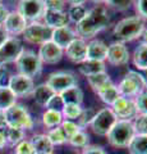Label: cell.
Segmentation results:
<instances>
[{"instance_id": "cell-1", "label": "cell", "mask_w": 147, "mask_h": 154, "mask_svg": "<svg viewBox=\"0 0 147 154\" xmlns=\"http://www.w3.org/2000/svg\"><path fill=\"white\" fill-rule=\"evenodd\" d=\"M110 26V16L104 5H96L86 12V16L75 26V32L84 40H91L98 32Z\"/></svg>"}, {"instance_id": "cell-2", "label": "cell", "mask_w": 147, "mask_h": 154, "mask_svg": "<svg viewBox=\"0 0 147 154\" xmlns=\"http://www.w3.org/2000/svg\"><path fill=\"white\" fill-rule=\"evenodd\" d=\"M146 30L145 19H142L138 16H132L120 19L119 22L114 26L113 35L119 42H129L136 38H140L142 33Z\"/></svg>"}, {"instance_id": "cell-3", "label": "cell", "mask_w": 147, "mask_h": 154, "mask_svg": "<svg viewBox=\"0 0 147 154\" xmlns=\"http://www.w3.org/2000/svg\"><path fill=\"white\" fill-rule=\"evenodd\" d=\"M134 128L132 121H125V119H118L114 123V126L107 132L106 137L107 141L114 148H127L134 137Z\"/></svg>"}, {"instance_id": "cell-4", "label": "cell", "mask_w": 147, "mask_h": 154, "mask_svg": "<svg viewBox=\"0 0 147 154\" xmlns=\"http://www.w3.org/2000/svg\"><path fill=\"white\" fill-rule=\"evenodd\" d=\"M116 88L120 96L134 99L140 93L147 89V85L141 73H138L137 71H128L124 79L120 81V84Z\"/></svg>"}, {"instance_id": "cell-5", "label": "cell", "mask_w": 147, "mask_h": 154, "mask_svg": "<svg viewBox=\"0 0 147 154\" xmlns=\"http://www.w3.org/2000/svg\"><path fill=\"white\" fill-rule=\"evenodd\" d=\"M42 62L37 55V53L32 50H26L23 49V51L19 54V57L16 60L17 71L19 75L27 76L30 79L39 76L42 71Z\"/></svg>"}, {"instance_id": "cell-6", "label": "cell", "mask_w": 147, "mask_h": 154, "mask_svg": "<svg viewBox=\"0 0 147 154\" xmlns=\"http://www.w3.org/2000/svg\"><path fill=\"white\" fill-rule=\"evenodd\" d=\"M4 116H5L8 127H17L25 130V131L34 127V119H32L31 114L28 113L27 108L22 104L16 103L14 105H12L10 108L4 110Z\"/></svg>"}, {"instance_id": "cell-7", "label": "cell", "mask_w": 147, "mask_h": 154, "mask_svg": "<svg viewBox=\"0 0 147 154\" xmlns=\"http://www.w3.org/2000/svg\"><path fill=\"white\" fill-rule=\"evenodd\" d=\"M116 121L118 118L114 114L113 109L106 107L96 112L90 127H91L93 134H96L97 136H106L107 132L110 131V128L114 126V123Z\"/></svg>"}, {"instance_id": "cell-8", "label": "cell", "mask_w": 147, "mask_h": 154, "mask_svg": "<svg viewBox=\"0 0 147 154\" xmlns=\"http://www.w3.org/2000/svg\"><path fill=\"white\" fill-rule=\"evenodd\" d=\"M51 28L47 27L45 23L41 22H31L26 26L25 31L22 32V36L25 41L30 42V44L41 45L44 42L51 40Z\"/></svg>"}, {"instance_id": "cell-9", "label": "cell", "mask_w": 147, "mask_h": 154, "mask_svg": "<svg viewBox=\"0 0 147 154\" xmlns=\"http://www.w3.org/2000/svg\"><path fill=\"white\" fill-rule=\"evenodd\" d=\"M78 84V80L74 73L72 72H65V71H59V72H53L50 73L46 80V85L54 91L55 94H61L67 89L75 86Z\"/></svg>"}, {"instance_id": "cell-10", "label": "cell", "mask_w": 147, "mask_h": 154, "mask_svg": "<svg viewBox=\"0 0 147 154\" xmlns=\"http://www.w3.org/2000/svg\"><path fill=\"white\" fill-rule=\"evenodd\" d=\"M17 12L27 22H37L45 13L44 0H19L17 5Z\"/></svg>"}, {"instance_id": "cell-11", "label": "cell", "mask_w": 147, "mask_h": 154, "mask_svg": "<svg viewBox=\"0 0 147 154\" xmlns=\"http://www.w3.org/2000/svg\"><path fill=\"white\" fill-rule=\"evenodd\" d=\"M23 49L25 48L19 38L12 36L9 37L3 45H0V68H3L5 64L16 62Z\"/></svg>"}, {"instance_id": "cell-12", "label": "cell", "mask_w": 147, "mask_h": 154, "mask_svg": "<svg viewBox=\"0 0 147 154\" xmlns=\"http://www.w3.org/2000/svg\"><path fill=\"white\" fill-rule=\"evenodd\" d=\"M111 109L118 119H125V121H133L137 116V108L133 99L123 98L119 96L115 102L113 103Z\"/></svg>"}, {"instance_id": "cell-13", "label": "cell", "mask_w": 147, "mask_h": 154, "mask_svg": "<svg viewBox=\"0 0 147 154\" xmlns=\"http://www.w3.org/2000/svg\"><path fill=\"white\" fill-rule=\"evenodd\" d=\"M131 59V54L128 48L123 44V42L115 41L107 46V54H106V60L109 64L119 67V66H125Z\"/></svg>"}, {"instance_id": "cell-14", "label": "cell", "mask_w": 147, "mask_h": 154, "mask_svg": "<svg viewBox=\"0 0 147 154\" xmlns=\"http://www.w3.org/2000/svg\"><path fill=\"white\" fill-rule=\"evenodd\" d=\"M8 88L13 91V94L16 96L31 95L32 91H34V89H35L34 79H30V77L19 75V73L13 75V76L9 77Z\"/></svg>"}, {"instance_id": "cell-15", "label": "cell", "mask_w": 147, "mask_h": 154, "mask_svg": "<svg viewBox=\"0 0 147 154\" xmlns=\"http://www.w3.org/2000/svg\"><path fill=\"white\" fill-rule=\"evenodd\" d=\"M37 55H39L42 63L56 64V63H59L61 60V58H63L64 50L61 49V48H59L56 44H54L51 40H49L40 45Z\"/></svg>"}, {"instance_id": "cell-16", "label": "cell", "mask_w": 147, "mask_h": 154, "mask_svg": "<svg viewBox=\"0 0 147 154\" xmlns=\"http://www.w3.org/2000/svg\"><path fill=\"white\" fill-rule=\"evenodd\" d=\"M67 58L75 64H81L86 60V51H87V41L82 37H75L74 40L64 49Z\"/></svg>"}, {"instance_id": "cell-17", "label": "cell", "mask_w": 147, "mask_h": 154, "mask_svg": "<svg viewBox=\"0 0 147 154\" xmlns=\"http://www.w3.org/2000/svg\"><path fill=\"white\" fill-rule=\"evenodd\" d=\"M27 25H28V22L17 11L9 12L5 21L3 23V26L5 28V31L8 32V35L12 37H17L18 35H22V32L25 31Z\"/></svg>"}, {"instance_id": "cell-18", "label": "cell", "mask_w": 147, "mask_h": 154, "mask_svg": "<svg viewBox=\"0 0 147 154\" xmlns=\"http://www.w3.org/2000/svg\"><path fill=\"white\" fill-rule=\"evenodd\" d=\"M75 37H78L77 32H75L74 28H72L69 25L54 28V30L51 31V41L58 45L59 48H61L63 50L74 40Z\"/></svg>"}, {"instance_id": "cell-19", "label": "cell", "mask_w": 147, "mask_h": 154, "mask_svg": "<svg viewBox=\"0 0 147 154\" xmlns=\"http://www.w3.org/2000/svg\"><path fill=\"white\" fill-rule=\"evenodd\" d=\"M107 54V45L100 38H91L87 42L86 60L105 62Z\"/></svg>"}, {"instance_id": "cell-20", "label": "cell", "mask_w": 147, "mask_h": 154, "mask_svg": "<svg viewBox=\"0 0 147 154\" xmlns=\"http://www.w3.org/2000/svg\"><path fill=\"white\" fill-rule=\"evenodd\" d=\"M42 19H44L45 25L47 27H50L51 30L69 25L68 14L64 11H51V9H45V13H44V16H42Z\"/></svg>"}, {"instance_id": "cell-21", "label": "cell", "mask_w": 147, "mask_h": 154, "mask_svg": "<svg viewBox=\"0 0 147 154\" xmlns=\"http://www.w3.org/2000/svg\"><path fill=\"white\" fill-rule=\"evenodd\" d=\"M32 148H34L35 154H51L54 150V145L51 144V141L49 140V137L46 135H35L32 136V139L30 140Z\"/></svg>"}, {"instance_id": "cell-22", "label": "cell", "mask_w": 147, "mask_h": 154, "mask_svg": "<svg viewBox=\"0 0 147 154\" xmlns=\"http://www.w3.org/2000/svg\"><path fill=\"white\" fill-rule=\"evenodd\" d=\"M79 73L83 75L84 77H90L101 72L106 71V66L104 62H96V60H84L83 63H81L79 67Z\"/></svg>"}, {"instance_id": "cell-23", "label": "cell", "mask_w": 147, "mask_h": 154, "mask_svg": "<svg viewBox=\"0 0 147 154\" xmlns=\"http://www.w3.org/2000/svg\"><path fill=\"white\" fill-rule=\"evenodd\" d=\"M60 96H61V99H63L64 104L82 105V103H83V91L81 88H78V85L72 86V88L63 91V93L60 94Z\"/></svg>"}, {"instance_id": "cell-24", "label": "cell", "mask_w": 147, "mask_h": 154, "mask_svg": "<svg viewBox=\"0 0 147 154\" xmlns=\"http://www.w3.org/2000/svg\"><path fill=\"white\" fill-rule=\"evenodd\" d=\"M55 93L53 90H51L49 86L45 84H41L39 86H36V88L34 89V91H32V96H34V100L36 102V104L41 105V107H45L46 103L50 100V98L53 96Z\"/></svg>"}, {"instance_id": "cell-25", "label": "cell", "mask_w": 147, "mask_h": 154, "mask_svg": "<svg viewBox=\"0 0 147 154\" xmlns=\"http://www.w3.org/2000/svg\"><path fill=\"white\" fill-rule=\"evenodd\" d=\"M96 94L100 96V99L102 100L104 103L107 104V105H110V107L113 105V103L120 96L119 95V91H118L116 85L113 84V82L107 84L106 86H104V88L98 90Z\"/></svg>"}, {"instance_id": "cell-26", "label": "cell", "mask_w": 147, "mask_h": 154, "mask_svg": "<svg viewBox=\"0 0 147 154\" xmlns=\"http://www.w3.org/2000/svg\"><path fill=\"white\" fill-rule=\"evenodd\" d=\"M133 64L136 68L141 71H147V44H145V42H141L134 49Z\"/></svg>"}, {"instance_id": "cell-27", "label": "cell", "mask_w": 147, "mask_h": 154, "mask_svg": "<svg viewBox=\"0 0 147 154\" xmlns=\"http://www.w3.org/2000/svg\"><path fill=\"white\" fill-rule=\"evenodd\" d=\"M61 122H63V116H61V112H58V110L46 109L42 114V123L47 128L58 127L61 125Z\"/></svg>"}, {"instance_id": "cell-28", "label": "cell", "mask_w": 147, "mask_h": 154, "mask_svg": "<svg viewBox=\"0 0 147 154\" xmlns=\"http://www.w3.org/2000/svg\"><path fill=\"white\" fill-rule=\"evenodd\" d=\"M17 96L8 88V85H0V110H7L16 104Z\"/></svg>"}, {"instance_id": "cell-29", "label": "cell", "mask_w": 147, "mask_h": 154, "mask_svg": "<svg viewBox=\"0 0 147 154\" xmlns=\"http://www.w3.org/2000/svg\"><path fill=\"white\" fill-rule=\"evenodd\" d=\"M87 79V82L88 85L91 86V89L97 93L100 89H102L104 86H106L107 84L111 82V79L110 76L107 75V72H101V73H97V75H93V76H90V77H86Z\"/></svg>"}, {"instance_id": "cell-30", "label": "cell", "mask_w": 147, "mask_h": 154, "mask_svg": "<svg viewBox=\"0 0 147 154\" xmlns=\"http://www.w3.org/2000/svg\"><path fill=\"white\" fill-rule=\"evenodd\" d=\"M127 148L129 149L131 154H147V136L134 135Z\"/></svg>"}, {"instance_id": "cell-31", "label": "cell", "mask_w": 147, "mask_h": 154, "mask_svg": "<svg viewBox=\"0 0 147 154\" xmlns=\"http://www.w3.org/2000/svg\"><path fill=\"white\" fill-rule=\"evenodd\" d=\"M7 139V144L12 146H16L17 144H19L22 140H25V130L17 128V127H7L4 130Z\"/></svg>"}, {"instance_id": "cell-32", "label": "cell", "mask_w": 147, "mask_h": 154, "mask_svg": "<svg viewBox=\"0 0 147 154\" xmlns=\"http://www.w3.org/2000/svg\"><path fill=\"white\" fill-rule=\"evenodd\" d=\"M82 105H77V104H64L63 109H61V116L63 119H68V121H75L81 112H82Z\"/></svg>"}, {"instance_id": "cell-33", "label": "cell", "mask_w": 147, "mask_h": 154, "mask_svg": "<svg viewBox=\"0 0 147 154\" xmlns=\"http://www.w3.org/2000/svg\"><path fill=\"white\" fill-rule=\"evenodd\" d=\"M46 136L49 137V140L51 141L53 145H63V144L67 143V137H65V135L60 126L50 128L49 132L46 134Z\"/></svg>"}, {"instance_id": "cell-34", "label": "cell", "mask_w": 147, "mask_h": 154, "mask_svg": "<svg viewBox=\"0 0 147 154\" xmlns=\"http://www.w3.org/2000/svg\"><path fill=\"white\" fill-rule=\"evenodd\" d=\"M95 114H96V110L93 108H87V109H82V112H81L79 117L77 118V125L81 130L86 128L87 126H90L92 122V119L95 117Z\"/></svg>"}, {"instance_id": "cell-35", "label": "cell", "mask_w": 147, "mask_h": 154, "mask_svg": "<svg viewBox=\"0 0 147 154\" xmlns=\"http://www.w3.org/2000/svg\"><path fill=\"white\" fill-rule=\"evenodd\" d=\"M132 123L136 135L147 136V114H137Z\"/></svg>"}, {"instance_id": "cell-36", "label": "cell", "mask_w": 147, "mask_h": 154, "mask_svg": "<svg viewBox=\"0 0 147 154\" xmlns=\"http://www.w3.org/2000/svg\"><path fill=\"white\" fill-rule=\"evenodd\" d=\"M68 143L74 148H86L90 144V136L83 130H79L77 134L73 135V136L69 139Z\"/></svg>"}, {"instance_id": "cell-37", "label": "cell", "mask_w": 147, "mask_h": 154, "mask_svg": "<svg viewBox=\"0 0 147 154\" xmlns=\"http://www.w3.org/2000/svg\"><path fill=\"white\" fill-rule=\"evenodd\" d=\"M86 8H84L83 5H72L69 7L68 9V18H69V22H73V23H79L83 19V17L86 16Z\"/></svg>"}, {"instance_id": "cell-38", "label": "cell", "mask_w": 147, "mask_h": 154, "mask_svg": "<svg viewBox=\"0 0 147 154\" xmlns=\"http://www.w3.org/2000/svg\"><path fill=\"white\" fill-rule=\"evenodd\" d=\"M134 0H104V4H106L110 8L115 9L118 12H125L132 5H133Z\"/></svg>"}, {"instance_id": "cell-39", "label": "cell", "mask_w": 147, "mask_h": 154, "mask_svg": "<svg viewBox=\"0 0 147 154\" xmlns=\"http://www.w3.org/2000/svg\"><path fill=\"white\" fill-rule=\"evenodd\" d=\"M60 127H61V130H63L65 137H67V143H68L69 139L73 136V135H75L81 130L78 127V125L75 123L74 121H68V119H63V122H61Z\"/></svg>"}, {"instance_id": "cell-40", "label": "cell", "mask_w": 147, "mask_h": 154, "mask_svg": "<svg viewBox=\"0 0 147 154\" xmlns=\"http://www.w3.org/2000/svg\"><path fill=\"white\" fill-rule=\"evenodd\" d=\"M137 108V114H147V89L133 99Z\"/></svg>"}, {"instance_id": "cell-41", "label": "cell", "mask_w": 147, "mask_h": 154, "mask_svg": "<svg viewBox=\"0 0 147 154\" xmlns=\"http://www.w3.org/2000/svg\"><path fill=\"white\" fill-rule=\"evenodd\" d=\"M64 107V102L61 99L60 94H54L50 98V100L46 103L45 108L46 109H51V110H58V112H61V109Z\"/></svg>"}, {"instance_id": "cell-42", "label": "cell", "mask_w": 147, "mask_h": 154, "mask_svg": "<svg viewBox=\"0 0 147 154\" xmlns=\"http://www.w3.org/2000/svg\"><path fill=\"white\" fill-rule=\"evenodd\" d=\"M16 154H35L34 148L28 140H22L19 144L16 145Z\"/></svg>"}, {"instance_id": "cell-43", "label": "cell", "mask_w": 147, "mask_h": 154, "mask_svg": "<svg viewBox=\"0 0 147 154\" xmlns=\"http://www.w3.org/2000/svg\"><path fill=\"white\" fill-rule=\"evenodd\" d=\"M45 9H51V11H64L65 0H44Z\"/></svg>"}, {"instance_id": "cell-44", "label": "cell", "mask_w": 147, "mask_h": 154, "mask_svg": "<svg viewBox=\"0 0 147 154\" xmlns=\"http://www.w3.org/2000/svg\"><path fill=\"white\" fill-rule=\"evenodd\" d=\"M134 7L137 16L142 19H147V0H136Z\"/></svg>"}, {"instance_id": "cell-45", "label": "cell", "mask_w": 147, "mask_h": 154, "mask_svg": "<svg viewBox=\"0 0 147 154\" xmlns=\"http://www.w3.org/2000/svg\"><path fill=\"white\" fill-rule=\"evenodd\" d=\"M82 154H107V153L100 145H87L86 148H83Z\"/></svg>"}, {"instance_id": "cell-46", "label": "cell", "mask_w": 147, "mask_h": 154, "mask_svg": "<svg viewBox=\"0 0 147 154\" xmlns=\"http://www.w3.org/2000/svg\"><path fill=\"white\" fill-rule=\"evenodd\" d=\"M9 37H10V36L8 35V32L5 31L4 26H3V25H0V45H3Z\"/></svg>"}, {"instance_id": "cell-47", "label": "cell", "mask_w": 147, "mask_h": 154, "mask_svg": "<svg viewBox=\"0 0 147 154\" xmlns=\"http://www.w3.org/2000/svg\"><path fill=\"white\" fill-rule=\"evenodd\" d=\"M8 14H9V11L3 5V4H0V25H3L4 23V21H5Z\"/></svg>"}, {"instance_id": "cell-48", "label": "cell", "mask_w": 147, "mask_h": 154, "mask_svg": "<svg viewBox=\"0 0 147 154\" xmlns=\"http://www.w3.org/2000/svg\"><path fill=\"white\" fill-rule=\"evenodd\" d=\"M8 127L7 121H5V116H4V112L0 110V130H5Z\"/></svg>"}, {"instance_id": "cell-49", "label": "cell", "mask_w": 147, "mask_h": 154, "mask_svg": "<svg viewBox=\"0 0 147 154\" xmlns=\"http://www.w3.org/2000/svg\"><path fill=\"white\" fill-rule=\"evenodd\" d=\"M5 145H7L5 134H4V130H0V149H3Z\"/></svg>"}, {"instance_id": "cell-50", "label": "cell", "mask_w": 147, "mask_h": 154, "mask_svg": "<svg viewBox=\"0 0 147 154\" xmlns=\"http://www.w3.org/2000/svg\"><path fill=\"white\" fill-rule=\"evenodd\" d=\"M87 0H65V3H68L70 7L72 5H83Z\"/></svg>"}, {"instance_id": "cell-51", "label": "cell", "mask_w": 147, "mask_h": 154, "mask_svg": "<svg viewBox=\"0 0 147 154\" xmlns=\"http://www.w3.org/2000/svg\"><path fill=\"white\" fill-rule=\"evenodd\" d=\"M142 42H145V44H147V28L143 31V33H142Z\"/></svg>"}, {"instance_id": "cell-52", "label": "cell", "mask_w": 147, "mask_h": 154, "mask_svg": "<svg viewBox=\"0 0 147 154\" xmlns=\"http://www.w3.org/2000/svg\"><path fill=\"white\" fill-rule=\"evenodd\" d=\"M87 2H91V3H95V4H98V5L104 4V0H87Z\"/></svg>"}, {"instance_id": "cell-53", "label": "cell", "mask_w": 147, "mask_h": 154, "mask_svg": "<svg viewBox=\"0 0 147 154\" xmlns=\"http://www.w3.org/2000/svg\"><path fill=\"white\" fill-rule=\"evenodd\" d=\"M0 85H1V75H0Z\"/></svg>"}, {"instance_id": "cell-54", "label": "cell", "mask_w": 147, "mask_h": 154, "mask_svg": "<svg viewBox=\"0 0 147 154\" xmlns=\"http://www.w3.org/2000/svg\"><path fill=\"white\" fill-rule=\"evenodd\" d=\"M3 2H4V0H0V4H1V3H3Z\"/></svg>"}, {"instance_id": "cell-55", "label": "cell", "mask_w": 147, "mask_h": 154, "mask_svg": "<svg viewBox=\"0 0 147 154\" xmlns=\"http://www.w3.org/2000/svg\"><path fill=\"white\" fill-rule=\"evenodd\" d=\"M51 154H54V153H51Z\"/></svg>"}, {"instance_id": "cell-56", "label": "cell", "mask_w": 147, "mask_h": 154, "mask_svg": "<svg viewBox=\"0 0 147 154\" xmlns=\"http://www.w3.org/2000/svg\"><path fill=\"white\" fill-rule=\"evenodd\" d=\"M81 154H82V153H81Z\"/></svg>"}]
</instances>
